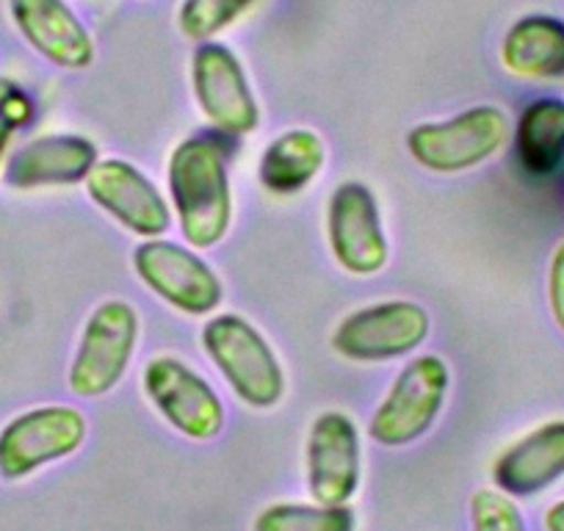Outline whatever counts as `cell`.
I'll use <instances>...</instances> for the list:
<instances>
[{
	"instance_id": "obj_8",
	"label": "cell",
	"mask_w": 564,
	"mask_h": 531,
	"mask_svg": "<svg viewBox=\"0 0 564 531\" xmlns=\"http://www.w3.org/2000/svg\"><path fill=\"white\" fill-rule=\"evenodd\" d=\"M86 441V419L69 404L29 410L0 430V476L25 479L56 459L78 452Z\"/></svg>"
},
{
	"instance_id": "obj_4",
	"label": "cell",
	"mask_w": 564,
	"mask_h": 531,
	"mask_svg": "<svg viewBox=\"0 0 564 531\" xmlns=\"http://www.w3.org/2000/svg\"><path fill=\"white\" fill-rule=\"evenodd\" d=\"M448 384L452 371L443 357L421 355L406 362L368 426L373 443L399 448L426 435L446 404Z\"/></svg>"
},
{
	"instance_id": "obj_1",
	"label": "cell",
	"mask_w": 564,
	"mask_h": 531,
	"mask_svg": "<svg viewBox=\"0 0 564 531\" xmlns=\"http://www.w3.org/2000/svg\"><path fill=\"white\" fill-rule=\"evenodd\" d=\"M227 133H197L172 150L166 164L177 225L192 249H210L232 225V186Z\"/></svg>"
},
{
	"instance_id": "obj_6",
	"label": "cell",
	"mask_w": 564,
	"mask_h": 531,
	"mask_svg": "<svg viewBox=\"0 0 564 531\" xmlns=\"http://www.w3.org/2000/svg\"><path fill=\"white\" fill-rule=\"evenodd\" d=\"M133 272L155 296L186 316H208L221 305V280L192 247L144 238L133 249Z\"/></svg>"
},
{
	"instance_id": "obj_16",
	"label": "cell",
	"mask_w": 564,
	"mask_h": 531,
	"mask_svg": "<svg viewBox=\"0 0 564 531\" xmlns=\"http://www.w3.org/2000/svg\"><path fill=\"white\" fill-rule=\"evenodd\" d=\"M564 479V419L514 441L492 463V481L509 498H534Z\"/></svg>"
},
{
	"instance_id": "obj_25",
	"label": "cell",
	"mask_w": 564,
	"mask_h": 531,
	"mask_svg": "<svg viewBox=\"0 0 564 531\" xmlns=\"http://www.w3.org/2000/svg\"><path fill=\"white\" fill-rule=\"evenodd\" d=\"M545 529L547 531H564V498L562 501L551 503L545 512Z\"/></svg>"
},
{
	"instance_id": "obj_9",
	"label": "cell",
	"mask_w": 564,
	"mask_h": 531,
	"mask_svg": "<svg viewBox=\"0 0 564 531\" xmlns=\"http://www.w3.org/2000/svg\"><path fill=\"white\" fill-rule=\"evenodd\" d=\"M192 86L199 111L227 137H247L260 124V106L243 64L221 42H199L192 56Z\"/></svg>"
},
{
	"instance_id": "obj_5",
	"label": "cell",
	"mask_w": 564,
	"mask_h": 531,
	"mask_svg": "<svg viewBox=\"0 0 564 531\" xmlns=\"http://www.w3.org/2000/svg\"><path fill=\"white\" fill-rule=\"evenodd\" d=\"M139 344V313L130 302L108 300L91 311L69 366V390L100 399L119 384Z\"/></svg>"
},
{
	"instance_id": "obj_3",
	"label": "cell",
	"mask_w": 564,
	"mask_h": 531,
	"mask_svg": "<svg viewBox=\"0 0 564 531\" xmlns=\"http://www.w3.org/2000/svg\"><path fill=\"white\" fill-rule=\"evenodd\" d=\"M512 137L507 111L474 106L443 122H423L406 133V153L423 170L457 175L496 159Z\"/></svg>"
},
{
	"instance_id": "obj_18",
	"label": "cell",
	"mask_w": 564,
	"mask_h": 531,
	"mask_svg": "<svg viewBox=\"0 0 564 531\" xmlns=\"http://www.w3.org/2000/svg\"><path fill=\"white\" fill-rule=\"evenodd\" d=\"M327 164V144L316 130L294 128L263 150L258 181L274 197H291L311 186Z\"/></svg>"
},
{
	"instance_id": "obj_10",
	"label": "cell",
	"mask_w": 564,
	"mask_h": 531,
	"mask_svg": "<svg viewBox=\"0 0 564 531\" xmlns=\"http://www.w3.org/2000/svg\"><path fill=\"white\" fill-rule=\"evenodd\" d=\"M141 388L181 435L210 441L225 426V404L203 373L177 357H155L144 366Z\"/></svg>"
},
{
	"instance_id": "obj_24",
	"label": "cell",
	"mask_w": 564,
	"mask_h": 531,
	"mask_svg": "<svg viewBox=\"0 0 564 531\" xmlns=\"http://www.w3.org/2000/svg\"><path fill=\"white\" fill-rule=\"evenodd\" d=\"M547 307L556 327L564 333V238L556 243L547 266Z\"/></svg>"
},
{
	"instance_id": "obj_21",
	"label": "cell",
	"mask_w": 564,
	"mask_h": 531,
	"mask_svg": "<svg viewBox=\"0 0 564 531\" xmlns=\"http://www.w3.org/2000/svg\"><path fill=\"white\" fill-rule=\"evenodd\" d=\"M252 3L254 0H183L177 25L192 42H208L236 23Z\"/></svg>"
},
{
	"instance_id": "obj_23",
	"label": "cell",
	"mask_w": 564,
	"mask_h": 531,
	"mask_svg": "<svg viewBox=\"0 0 564 531\" xmlns=\"http://www.w3.org/2000/svg\"><path fill=\"white\" fill-rule=\"evenodd\" d=\"M34 117V97L12 78H0V166L12 137Z\"/></svg>"
},
{
	"instance_id": "obj_20",
	"label": "cell",
	"mask_w": 564,
	"mask_h": 531,
	"mask_svg": "<svg viewBox=\"0 0 564 531\" xmlns=\"http://www.w3.org/2000/svg\"><path fill=\"white\" fill-rule=\"evenodd\" d=\"M252 531H355V512L346 503H271L254 518Z\"/></svg>"
},
{
	"instance_id": "obj_7",
	"label": "cell",
	"mask_w": 564,
	"mask_h": 531,
	"mask_svg": "<svg viewBox=\"0 0 564 531\" xmlns=\"http://www.w3.org/2000/svg\"><path fill=\"white\" fill-rule=\"evenodd\" d=\"M430 313L417 302H377L340 318L333 333V349L355 362L399 360L430 338Z\"/></svg>"
},
{
	"instance_id": "obj_12",
	"label": "cell",
	"mask_w": 564,
	"mask_h": 531,
	"mask_svg": "<svg viewBox=\"0 0 564 531\" xmlns=\"http://www.w3.org/2000/svg\"><path fill=\"white\" fill-rule=\"evenodd\" d=\"M89 199L117 225L139 238H161L172 225V210L153 181L122 159L97 161L86 177Z\"/></svg>"
},
{
	"instance_id": "obj_13",
	"label": "cell",
	"mask_w": 564,
	"mask_h": 531,
	"mask_svg": "<svg viewBox=\"0 0 564 531\" xmlns=\"http://www.w3.org/2000/svg\"><path fill=\"white\" fill-rule=\"evenodd\" d=\"M360 432L346 413L327 410L307 435V490L313 501L340 507L360 487Z\"/></svg>"
},
{
	"instance_id": "obj_19",
	"label": "cell",
	"mask_w": 564,
	"mask_h": 531,
	"mask_svg": "<svg viewBox=\"0 0 564 531\" xmlns=\"http://www.w3.org/2000/svg\"><path fill=\"white\" fill-rule=\"evenodd\" d=\"M518 161L531 177L556 175L564 164V100L540 97L523 108L514 128Z\"/></svg>"
},
{
	"instance_id": "obj_22",
	"label": "cell",
	"mask_w": 564,
	"mask_h": 531,
	"mask_svg": "<svg viewBox=\"0 0 564 531\" xmlns=\"http://www.w3.org/2000/svg\"><path fill=\"white\" fill-rule=\"evenodd\" d=\"M470 529L474 531H525L518 503L501 490H476L470 498Z\"/></svg>"
},
{
	"instance_id": "obj_14",
	"label": "cell",
	"mask_w": 564,
	"mask_h": 531,
	"mask_svg": "<svg viewBox=\"0 0 564 531\" xmlns=\"http://www.w3.org/2000/svg\"><path fill=\"white\" fill-rule=\"evenodd\" d=\"M9 14L23 40L62 69H86L95 62V40L64 0H9Z\"/></svg>"
},
{
	"instance_id": "obj_2",
	"label": "cell",
	"mask_w": 564,
	"mask_h": 531,
	"mask_svg": "<svg viewBox=\"0 0 564 531\" xmlns=\"http://www.w3.org/2000/svg\"><path fill=\"white\" fill-rule=\"evenodd\" d=\"M203 349L243 404L269 410L285 395V371L269 340L236 313L214 316L203 327Z\"/></svg>"
},
{
	"instance_id": "obj_11",
	"label": "cell",
	"mask_w": 564,
	"mask_h": 531,
	"mask_svg": "<svg viewBox=\"0 0 564 531\" xmlns=\"http://www.w3.org/2000/svg\"><path fill=\"white\" fill-rule=\"evenodd\" d=\"M327 241L340 269L357 278L382 272L390 258L377 197L360 181H346L329 197Z\"/></svg>"
},
{
	"instance_id": "obj_15",
	"label": "cell",
	"mask_w": 564,
	"mask_h": 531,
	"mask_svg": "<svg viewBox=\"0 0 564 531\" xmlns=\"http://www.w3.org/2000/svg\"><path fill=\"white\" fill-rule=\"evenodd\" d=\"M100 161L95 142L75 133H47L31 139L9 159L7 183L20 192L47 186H78Z\"/></svg>"
},
{
	"instance_id": "obj_17",
	"label": "cell",
	"mask_w": 564,
	"mask_h": 531,
	"mask_svg": "<svg viewBox=\"0 0 564 531\" xmlns=\"http://www.w3.org/2000/svg\"><path fill=\"white\" fill-rule=\"evenodd\" d=\"M501 62L518 78H564V20L553 14H525L503 34Z\"/></svg>"
}]
</instances>
